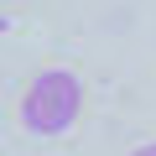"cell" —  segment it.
<instances>
[{
  "label": "cell",
  "instance_id": "1",
  "mask_svg": "<svg viewBox=\"0 0 156 156\" xmlns=\"http://www.w3.org/2000/svg\"><path fill=\"white\" fill-rule=\"evenodd\" d=\"M83 115V78L68 68H42L21 94V125L31 135H68Z\"/></svg>",
  "mask_w": 156,
  "mask_h": 156
},
{
  "label": "cell",
  "instance_id": "2",
  "mask_svg": "<svg viewBox=\"0 0 156 156\" xmlns=\"http://www.w3.org/2000/svg\"><path fill=\"white\" fill-rule=\"evenodd\" d=\"M130 156H156V140H151V146H140V151H130Z\"/></svg>",
  "mask_w": 156,
  "mask_h": 156
}]
</instances>
